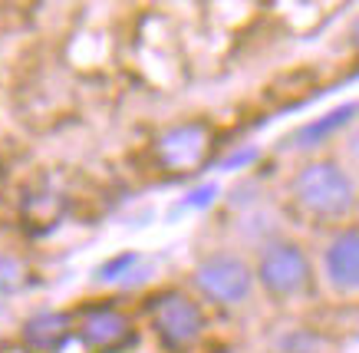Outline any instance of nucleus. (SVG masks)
Returning <instances> with one entry per match:
<instances>
[{"mask_svg":"<svg viewBox=\"0 0 359 353\" xmlns=\"http://www.w3.org/2000/svg\"><path fill=\"white\" fill-rule=\"evenodd\" d=\"M297 199L304 201L313 215H343L353 201V185L343 168L330 166V162H313V166L300 168L294 182Z\"/></svg>","mask_w":359,"mask_h":353,"instance_id":"1","label":"nucleus"},{"mask_svg":"<svg viewBox=\"0 0 359 353\" xmlns=\"http://www.w3.org/2000/svg\"><path fill=\"white\" fill-rule=\"evenodd\" d=\"M261 281L271 294H280V298H290L297 291H304L306 281H310L306 254L290 241L267 244L261 254Z\"/></svg>","mask_w":359,"mask_h":353,"instance_id":"2","label":"nucleus"},{"mask_svg":"<svg viewBox=\"0 0 359 353\" xmlns=\"http://www.w3.org/2000/svg\"><path fill=\"white\" fill-rule=\"evenodd\" d=\"M201 294L218 304H238L250 294V267L234 254H215L195 274Z\"/></svg>","mask_w":359,"mask_h":353,"instance_id":"3","label":"nucleus"},{"mask_svg":"<svg viewBox=\"0 0 359 353\" xmlns=\"http://www.w3.org/2000/svg\"><path fill=\"white\" fill-rule=\"evenodd\" d=\"M155 331L168 347H188L201 333V310L185 294H165L152 307Z\"/></svg>","mask_w":359,"mask_h":353,"instance_id":"4","label":"nucleus"},{"mask_svg":"<svg viewBox=\"0 0 359 353\" xmlns=\"http://www.w3.org/2000/svg\"><path fill=\"white\" fill-rule=\"evenodd\" d=\"M208 149V133L205 126L198 122H188V126H178L172 133H165L158 139V159H162L168 168H191L205 159Z\"/></svg>","mask_w":359,"mask_h":353,"instance_id":"5","label":"nucleus"},{"mask_svg":"<svg viewBox=\"0 0 359 353\" xmlns=\"http://www.w3.org/2000/svg\"><path fill=\"white\" fill-rule=\"evenodd\" d=\"M69 337V317L66 314H36L23 324V343L33 353H56Z\"/></svg>","mask_w":359,"mask_h":353,"instance_id":"6","label":"nucleus"},{"mask_svg":"<svg viewBox=\"0 0 359 353\" xmlns=\"http://www.w3.org/2000/svg\"><path fill=\"white\" fill-rule=\"evenodd\" d=\"M359 238H356V228H349L337 238V241L330 244L327 251V271L333 277V284L337 287H346L353 291L359 281Z\"/></svg>","mask_w":359,"mask_h":353,"instance_id":"7","label":"nucleus"},{"mask_svg":"<svg viewBox=\"0 0 359 353\" xmlns=\"http://www.w3.org/2000/svg\"><path fill=\"white\" fill-rule=\"evenodd\" d=\"M126 333H129L126 320H122L116 310H109V307L89 310L86 317H83V324H79V337H83V343L99 347V350L116 347L119 340H126Z\"/></svg>","mask_w":359,"mask_h":353,"instance_id":"8","label":"nucleus"},{"mask_svg":"<svg viewBox=\"0 0 359 353\" xmlns=\"http://www.w3.org/2000/svg\"><path fill=\"white\" fill-rule=\"evenodd\" d=\"M23 284H27V267L11 254H0V294H17Z\"/></svg>","mask_w":359,"mask_h":353,"instance_id":"9","label":"nucleus"},{"mask_svg":"<svg viewBox=\"0 0 359 353\" xmlns=\"http://www.w3.org/2000/svg\"><path fill=\"white\" fill-rule=\"evenodd\" d=\"M353 112V106H346L343 112H330V119H323V122H316V126H306L304 133H300V139H320V135L327 133V129H337V126H343L346 122V116Z\"/></svg>","mask_w":359,"mask_h":353,"instance_id":"10","label":"nucleus"},{"mask_svg":"<svg viewBox=\"0 0 359 353\" xmlns=\"http://www.w3.org/2000/svg\"><path fill=\"white\" fill-rule=\"evenodd\" d=\"M132 265H135V254H122V258H116L112 265L102 267V271H99V277H102V281H116V277H119V271H126V267H132Z\"/></svg>","mask_w":359,"mask_h":353,"instance_id":"11","label":"nucleus"}]
</instances>
